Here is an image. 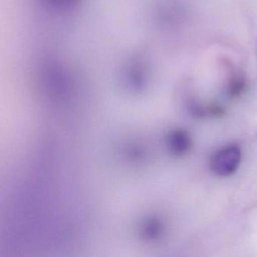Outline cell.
I'll return each instance as SVG.
<instances>
[{"label": "cell", "mask_w": 257, "mask_h": 257, "mask_svg": "<svg viewBox=\"0 0 257 257\" xmlns=\"http://www.w3.org/2000/svg\"><path fill=\"white\" fill-rule=\"evenodd\" d=\"M241 156V150L238 146L234 145L226 146L213 157L211 163V170L220 176H230L238 169Z\"/></svg>", "instance_id": "cell-1"}, {"label": "cell", "mask_w": 257, "mask_h": 257, "mask_svg": "<svg viewBox=\"0 0 257 257\" xmlns=\"http://www.w3.org/2000/svg\"><path fill=\"white\" fill-rule=\"evenodd\" d=\"M169 143L171 149L175 153L184 154L190 149L191 140L186 131L180 130L171 134Z\"/></svg>", "instance_id": "cell-2"}, {"label": "cell", "mask_w": 257, "mask_h": 257, "mask_svg": "<svg viewBox=\"0 0 257 257\" xmlns=\"http://www.w3.org/2000/svg\"><path fill=\"white\" fill-rule=\"evenodd\" d=\"M246 87V80L241 75H233L229 80L228 94L232 98L240 96Z\"/></svg>", "instance_id": "cell-3"}]
</instances>
